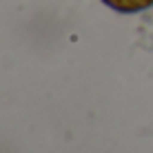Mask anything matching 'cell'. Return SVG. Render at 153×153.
<instances>
[{"label": "cell", "mask_w": 153, "mask_h": 153, "mask_svg": "<svg viewBox=\"0 0 153 153\" xmlns=\"http://www.w3.org/2000/svg\"><path fill=\"white\" fill-rule=\"evenodd\" d=\"M104 4H109L115 11L122 13H133V11H142V9H149L153 4V0H102Z\"/></svg>", "instance_id": "cell-1"}]
</instances>
